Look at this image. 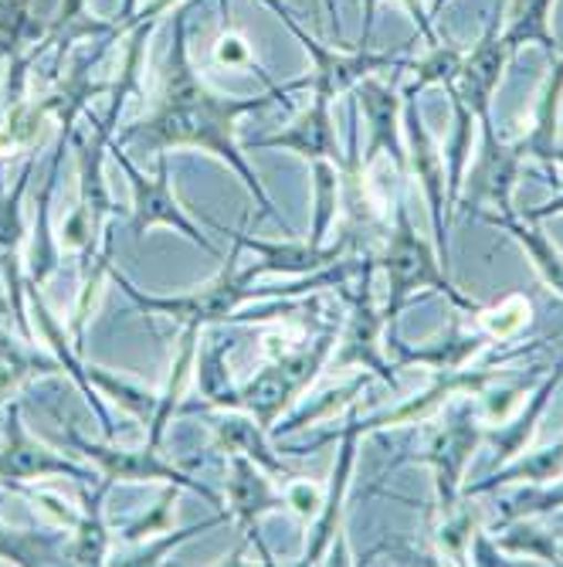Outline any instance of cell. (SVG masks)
Masks as SVG:
<instances>
[{
    "label": "cell",
    "mask_w": 563,
    "mask_h": 567,
    "mask_svg": "<svg viewBox=\"0 0 563 567\" xmlns=\"http://www.w3.org/2000/svg\"><path fill=\"white\" fill-rule=\"evenodd\" d=\"M244 55V48L238 44V41H225V48H221V59H231V62H238Z\"/></svg>",
    "instance_id": "obj_1"
}]
</instances>
